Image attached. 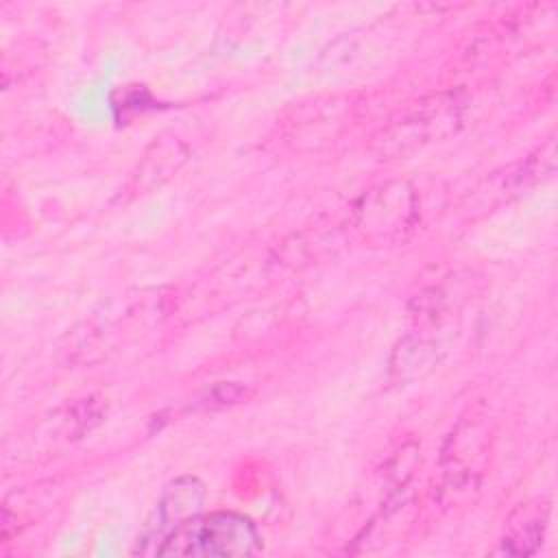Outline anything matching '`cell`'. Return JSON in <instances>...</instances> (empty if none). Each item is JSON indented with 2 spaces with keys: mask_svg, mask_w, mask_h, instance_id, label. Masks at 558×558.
Returning a JSON list of instances; mask_svg holds the SVG:
<instances>
[{
  "mask_svg": "<svg viewBox=\"0 0 558 558\" xmlns=\"http://www.w3.org/2000/svg\"><path fill=\"white\" fill-rule=\"evenodd\" d=\"M547 530V506L545 504H521L519 510L506 523V532L499 541L501 551L508 556L534 554Z\"/></svg>",
  "mask_w": 558,
  "mask_h": 558,
  "instance_id": "cell-3",
  "label": "cell"
},
{
  "mask_svg": "<svg viewBox=\"0 0 558 558\" xmlns=\"http://www.w3.org/2000/svg\"><path fill=\"white\" fill-rule=\"evenodd\" d=\"M205 499V488L201 484V480L185 475L174 480L172 484H168L166 493L161 495L157 510H155V519L148 523L146 534L142 536V547L146 543H157L155 549L159 547V543L163 541V536L177 527L181 521L194 517L201 512ZM137 547V551L142 549ZM155 554V551H153Z\"/></svg>",
  "mask_w": 558,
  "mask_h": 558,
  "instance_id": "cell-2",
  "label": "cell"
},
{
  "mask_svg": "<svg viewBox=\"0 0 558 558\" xmlns=\"http://www.w3.org/2000/svg\"><path fill=\"white\" fill-rule=\"evenodd\" d=\"M255 523L240 512L194 514L172 527L159 547L157 556H192V558H231L251 556L259 549Z\"/></svg>",
  "mask_w": 558,
  "mask_h": 558,
  "instance_id": "cell-1",
  "label": "cell"
}]
</instances>
